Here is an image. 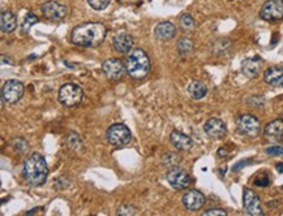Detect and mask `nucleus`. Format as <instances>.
<instances>
[{"label": "nucleus", "instance_id": "obj_19", "mask_svg": "<svg viewBox=\"0 0 283 216\" xmlns=\"http://www.w3.org/2000/svg\"><path fill=\"white\" fill-rule=\"evenodd\" d=\"M154 34L157 37V39L159 41H171L176 35V28H175L174 24L168 23V21H164V23L158 24L155 26Z\"/></svg>", "mask_w": 283, "mask_h": 216}, {"label": "nucleus", "instance_id": "obj_25", "mask_svg": "<svg viewBox=\"0 0 283 216\" xmlns=\"http://www.w3.org/2000/svg\"><path fill=\"white\" fill-rule=\"evenodd\" d=\"M37 23H38V17H37L36 15L32 12L28 13L23 23V33H25L26 34V33L29 32V29L32 28V25H34V24H37Z\"/></svg>", "mask_w": 283, "mask_h": 216}, {"label": "nucleus", "instance_id": "obj_15", "mask_svg": "<svg viewBox=\"0 0 283 216\" xmlns=\"http://www.w3.org/2000/svg\"><path fill=\"white\" fill-rule=\"evenodd\" d=\"M264 80L267 85L283 89V68L282 67H270L265 70Z\"/></svg>", "mask_w": 283, "mask_h": 216}, {"label": "nucleus", "instance_id": "obj_8", "mask_svg": "<svg viewBox=\"0 0 283 216\" xmlns=\"http://www.w3.org/2000/svg\"><path fill=\"white\" fill-rule=\"evenodd\" d=\"M24 91H25V87L20 81L10 80L4 83L2 96H3L4 102L13 104V103H17L20 99L23 98Z\"/></svg>", "mask_w": 283, "mask_h": 216}, {"label": "nucleus", "instance_id": "obj_32", "mask_svg": "<svg viewBox=\"0 0 283 216\" xmlns=\"http://www.w3.org/2000/svg\"><path fill=\"white\" fill-rule=\"evenodd\" d=\"M256 185H257V186H267V185H269V178H267L266 176H265L264 178H257V180H256Z\"/></svg>", "mask_w": 283, "mask_h": 216}, {"label": "nucleus", "instance_id": "obj_3", "mask_svg": "<svg viewBox=\"0 0 283 216\" xmlns=\"http://www.w3.org/2000/svg\"><path fill=\"white\" fill-rule=\"evenodd\" d=\"M127 73L135 78V80H142L149 74L150 70V60L146 52L142 48H135L128 54L126 61Z\"/></svg>", "mask_w": 283, "mask_h": 216}, {"label": "nucleus", "instance_id": "obj_30", "mask_svg": "<svg viewBox=\"0 0 283 216\" xmlns=\"http://www.w3.org/2000/svg\"><path fill=\"white\" fill-rule=\"evenodd\" d=\"M266 154L270 156H283L282 146H270L266 149Z\"/></svg>", "mask_w": 283, "mask_h": 216}, {"label": "nucleus", "instance_id": "obj_4", "mask_svg": "<svg viewBox=\"0 0 283 216\" xmlns=\"http://www.w3.org/2000/svg\"><path fill=\"white\" fill-rule=\"evenodd\" d=\"M59 102L65 107H74L80 104L84 98V91L78 85L74 83H65L60 87L58 94Z\"/></svg>", "mask_w": 283, "mask_h": 216}, {"label": "nucleus", "instance_id": "obj_24", "mask_svg": "<svg viewBox=\"0 0 283 216\" xmlns=\"http://www.w3.org/2000/svg\"><path fill=\"white\" fill-rule=\"evenodd\" d=\"M193 42L191 38H187V37H183L181 39H179L177 42V51L180 55H188L192 52L193 50Z\"/></svg>", "mask_w": 283, "mask_h": 216}, {"label": "nucleus", "instance_id": "obj_22", "mask_svg": "<svg viewBox=\"0 0 283 216\" xmlns=\"http://www.w3.org/2000/svg\"><path fill=\"white\" fill-rule=\"evenodd\" d=\"M188 94L195 100H200L208 94V87L201 81H192L188 86Z\"/></svg>", "mask_w": 283, "mask_h": 216}, {"label": "nucleus", "instance_id": "obj_2", "mask_svg": "<svg viewBox=\"0 0 283 216\" xmlns=\"http://www.w3.org/2000/svg\"><path fill=\"white\" fill-rule=\"evenodd\" d=\"M48 176V167L45 156L33 154L24 164V177L32 186H41L46 182Z\"/></svg>", "mask_w": 283, "mask_h": 216}, {"label": "nucleus", "instance_id": "obj_1", "mask_svg": "<svg viewBox=\"0 0 283 216\" xmlns=\"http://www.w3.org/2000/svg\"><path fill=\"white\" fill-rule=\"evenodd\" d=\"M107 29L101 23H86L72 30L71 41L80 47H94L101 45L106 38Z\"/></svg>", "mask_w": 283, "mask_h": 216}, {"label": "nucleus", "instance_id": "obj_21", "mask_svg": "<svg viewBox=\"0 0 283 216\" xmlns=\"http://www.w3.org/2000/svg\"><path fill=\"white\" fill-rule=\"evenodd\" d=\"M0 28L3 33H12L17 28V19L11 11H3L0 17Z\"/></svg>", "mask_w": 283, "mask_h": 216}, {"label": "nucleus", "instance_id": "obj_5", "mask_svg": "<svg viewBox=\"0 0 283 216\" xmlns=\"http://www.w3.org/2000/svg\"><path fill=\"white\" fill-rule=\"evenodd\" d=\"M106 138L113 146H126L132 140V133L124 124H114L107 129Z\"/></svg>", "mask_w": 283, "mask_h": 216}, {"label": "nucleus", "instance_id": "obj_6", "mask_svg": "<svg viewBox=\"0 0 283 216\" xmlns=\"http://www.w3.org/2000/svg\"><path fill=\"white\" fill-rule=\"evenodd\" d=\"M239 133L247 137H257L261 133V123L253 115H240L236 120Z\"/></svg>", "mask_w": 283, "mask_h": 216}, {"label": "nucleus", "instance_id": "obj_17", "mask_svg": "<svg viewBox=\"0 0 283 216\" xmlns=\"http://www.w3.org/2000/svg\"><path fill=\"white\" fill-rule=\"evenodd\" d=\"M170 140L171 143L174 145L175 149L180 150V151H188V150L192 149L193 146L192 138L179 131H172V133H171L170 136Z\"/></svg>", "mask_w": 283, "mask_h": 216}, {"label": "nucleus", "instance_id": "obj_31", "mask_svg": "<svg viewBox=\"0 0 283 216\" xmlns=\"http://www.w3.org/2000/svg\"><path fill=\"white\" fill-rule=\"evenodd\" d=\"M204 215H227L225 210H221V208H212V210H206L204 212Z\"/></svg>", "mask_w": 283, "mask_h": 216}, {"label": "nucleus", "instance_id": "obj_28", "mask_svg": "<svg viewBox=\"0 0 283 216\" xmlns=\"http://www.w3.org/2000/svg\"><path fill=\"white\" fill-rule=\"evenodd\" d=\"M180 24H181V26H183L185 30H192L193 28H195V20H193V17L191 16V15H183L181 16V19H180Z\"/></svg>", "mask_w": 283, "mask_h": 216}, {"label": "nucleus", "instance_id": "obj_14", "mask_svg": "<svg viewBox=\"0 0 283 216\" xmlns=\"http://www.w3.org/2000/svg\"><path fill=\"white\" fill-rule=\"evenodd\" d=\"M184 207L190 211L201 210L205 204V195L199 190H190L183 197Z\"/></svg>", "mask_w": 283, "mask_h": 216}, {"label": "nucleus", "instance_id": "obj_16", "mask_svg": "<svg viewBox=\"0 0 283 216\" xmlns=\"http://www.w3.org/2000/svg\"><path fill=\"white\" fill-rule=\"evenodd\" d=\"M114 48L119 54H128L129 51H132L133 48V38L132 35L127 34V33H120V34L114 37Z\"/></svg>", "mask_w": 283, "mask_h": 216}, {"label": "nucleus", "instance_id": "obj_13", "mask_svg": "<svg viewBox=\"0 0 283 216\" xmlns=\"http://www.w3.org/2000/svg\"><path fill=\"white\" fill-rule=\"evenodd\" d=\"M204 131L210 138H214V140H221L227 133V127L223 123L221 119H209L206 121L205 125H204Z\"/></svg>", "mask_w": 283, "mask_h": 216}, {"label": "nucleus", "instance_id": "obj_20", "mask_svg": "<svg viewBox=\"0 0 283 216\" xmlns=\"http://www.w3.org/2000/svg\"><path fill=\"white\" fill-rule=\"evenodd\" d=\"M265 137L271 141H278L283 138V120L277 119L269 123L265 128Z\"/></svg>", "mask_w": 283, "mask_h": 216}, {"label": "nucleus", "instance_id": "obj_7", "mask_svg": "<svg viewBox=\"0 0 283 216\" xmlns=\"http://www.w3.org/2000/svg\"><path fill=\"white\" fill-rule=\"evenodd\" d=\"M260 17L269 23H277L283 19V0H266L261 7Z\"/></svg>", "mask_w": 283, "mask_h": 216}, {"label": "nucleus", "instance_id": "obj_10", "mask_svg": "<svg viewBox=\"0 0 283 216\" xmlns=\"http://www.w3.org/2000/svg\"><path fill=\"white\" fill-rule=\"evenodd\" d=\"M166 180H167L168 184L174 189H176V190L187 189L191 184L190 175H188L184 169L176 168V167H172V168L167 172Z\"/></svg>", "mask_w": 283, "mask_h": 216}, {"label": "nucleus", "instance_id": "obj_33", "mask_svg": "<svg viewBox=\"0 0 283 216\" xmlns=\"http://www.w3.org/2000/svg\"><path fill=\"white\" fill-rule=\"evenodd\" d=\"M218 155L221 156V158H225V156L227 155V151H226L225 149H219L218 150Z\"/></svg>", "mask_w": 283, "mask_h": 216}, {"label": "nucleus", "instance_id": "obj_27", "mask_svg": "<svg viewBox=\"0 0 283 216\" xmlns=\"http://www.w3.org/2000/svg\"><path fill=\"white\" fill-rule=\"evenodd\" d=\"M110 2H111V0H87L89 6L96 11L106 10L107 7H109Z\"/></svg>", "mask_w": 283, "mask_h": 216}, {"label": "nucleus", "instance_id": "obj_12", "mask_svg": "<svg viewBox=\"0 0 283 216\" xmlns=\"http://www.w3.org/2000/svg\"><path fill=\"white\" fill-rule=\"evenodd\" d=\"M41 11H42L43 16L46 19L51 20V21H60V20H63L67 16L68 12L67 8L63 4L54 2V0H50V2L43 4Z\"/></svg>", "mask_w": 283, "mask_h": 216}, {"label": "nucleus", "instance_id": "obj_9", "mask_svg": "<svg viewBox=\"0 0 283 216\" xmlns=\"http://www.w3.org/2000/svg\"><path fill=\"white\" fill-rule=\"evenodd\" d=\"M102 70L105 76L109 78V80L118 81L120 80L124 74L127 73V68L126 65L123 64L122 60L119 59H107V60L103 61L102 64Z\"/></svg>", "mask_w": 283, "mask_h": 216}, {"label": "nucleus", "instance_id": "obj_29", "mask_svg": "<svg viewBox=\"0 0 283 216\" xmlns=\"http://www.w3.org/2000/svg\"><path fill=\"white\" fill-rule=\"evenodd\" d=\"M116 213L122 216H132L136 213V208L133 206H131V204H122V206L118 208Z\"/></svg>", "mask_w": 283, "mask_h": 216}, {"label": "nucleus", "instance_id": "obj_34", "mask_svg": "<svg viewBox=\"0 0 283 216\" xmlns=\"http://www.w3.org/2000/svg\"><path fill=\"white\" fill-rule=\"evenodd\" d=\"M277 171L280 172V173H283V163H278V164H277Z\"/></svg>", "mask_w": 283, "mask_h": 216}, {"label": "nucleus", "instance_id": "obj_26", "mask_svg": "<svg viewBox=\"0 0 283 216\" xmlns=\"http://www.w3.org/2000/svg\"><path fill=\"white\" fill-rule=\"evenodd\" d=\"M11 143H12L13 149L21 154H24L26 150L29 149V146H28V142H26L25 140H23V138H15V140H13Z\"/></svg>", "mask_w": 283, "mask_h": 216}, {"label": "nucleus", "instance_id": "obj_11", "mask_svg": "<svg viewBox=\"0 0 283 216\" xmlns=\"http://www.w3.org/2000/svg\"><path fill=\"white\" fill-rule=\"evenodd\" d=\"M243 204H244V211L248 215L260 216L264 215V211L261 208L260 198L257 194L251 189H244V195H243Z\"/></svg>", "mask_w": 283, "mask_h": 216}, {"label": "nucleus", "instance_id": "obj_23", "mask_svg": "<svg viewBox=\"0 0 283 216\" xmlns=\"http://www.w3.org/2000/svg\"><path fill=\"white\" fill-rule=\"evenodd\" d=\"M67 146L72 151H81L82 150V140L76 133H69L67 136Z\"/></svg>", "mask_w": 283, "mask_h": 216}, {"label": "nucleus", "instance_id": "obj_18", "mask_svg": "<svg viewBox=\"0 0 283 216\" xmlns=\"http://www.w3.org/2000/svg\"><path fill=\"white\" fill-rule=\"evenodd\" d=\"M261 67H262V63H261V59L258 57H251V59H245L243 63H241V70L244 76H247L248 78H256L260 73Z\"/></svg>", "mask_w": 283, "mask_h": 216}]
</instances>
